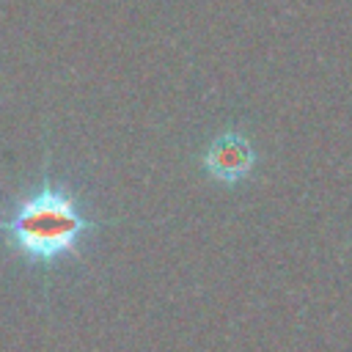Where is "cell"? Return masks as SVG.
<instances>
[{
	"instance_id": "cell-2",
	"label": "cell",
	"mask_w": 352,
	"mask_h": 352,
	"mask_svg": "<svg viewBox=\"0 0 352 352\" xmlns=\"http://www.w3.org/2000/svg\"><path fill=\"white\" fill-rule=\"evenodd\" d=\"M253 165H256V151L250 140L236 129L214 135L201 154V168L214 182H223V184H236L248 179Z\"/></svg>"
},
{
	"instance_id": "cell-1",
	"label": "cell",
	"mask_w": 352,
	"mask_h": 352,
	"mask_svg": "<svg viewBox=\"0 0 352 352\" xmlns=\"http://www.w3.org/2000/svg\"><path fill=\"white\" fill-rule=\"evenodd\" d=\"M99 228L80 195L44 170L41 182L16 195L0 214V236L8 250L38 270H52L80 253Z\"/></svg>"
}]
</instances>
